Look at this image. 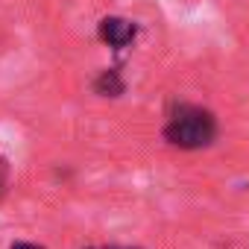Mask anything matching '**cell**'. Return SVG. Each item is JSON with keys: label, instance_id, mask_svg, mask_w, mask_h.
<instances>
[{"label": "cell", "instance_id": "obj_1", "mask_svg": "<svg viewBox=\"0 0 249 249\" xmlns=\"http://www.w3.org/2000/svg\"><path fill=\"white\" fill-rule=\"evenodd\" d=\"M164 138L179 150H202L217 138V120L202 106H176L164 123Z\"/></svg>", "mask_w": 249, "mask_h": 249}, {"label": "cell", "instance_id": "obj_2", "mask_svg": "<svg viewBox=\"0 0 249 249\" xmlns=\"http://www.w3.org/2000/svg\"><path fill=\"white\" fill-rule=\"evenodd\" d=\"M97 33H100V38L108 44V47H129L132 41H135V36H138V27L132 24V21H126V18H103L100 21V27H97Z\"/></svg>", "mask_w": 249, "mask_h": 249}, {"label": "cell", "instance_id": "obj_5", "mask_svg": "<svg viewBox=\"0 0 249 249\" xmlns=\"http://www.w3.org/2000/svg\"><path fill=\"white\" fill-rule=\"evenodd\" d=\"M12 249H44V246H36V243H12Z\"/></svg>", "mask_w": 249, "mask_h": 249}, {"label": "cell", "instance_id": "obj_6", "mask_svg": "<svg viewBox=\"0 0 249 249\" xmlns=\"http://www.w3.org/2000/svg\"><path fill=\"white\" fill-rule=\"evenodd\" d=\"M88 249H117V246H88Z\"/></svg>", "mask_w": 249, "mask_h": 249}, {"label": "cell", "instance_id": "obj_4", "mask_svg": "<svg viewBox=\"0 0 249 249\" xmlns=\"http://www.w3.org/2000/svg\"><path fill=\"white\" fill-rule=\"evenodd\" d=\"M6 179H9V167H6L3 159H0V196H3V191H6Z\"/></svg>", "mask_w": 249, "mask_h": 249}, {"label": "cell", "instance_id": "obj_3", "mask_svg": "<svg viewBox=\"0 0 249 249\" xmlns=\"http://www.w3.org/2000/svg\"><path fill=\"white\" fill-rule=\"evenodd\" d=\"M123 76L117 73V71H103L97 79H94V91L100 94V97H120L123 94Z\"/></svg>", "mask_w": 249, "mask_h": 249}]
</instances>
